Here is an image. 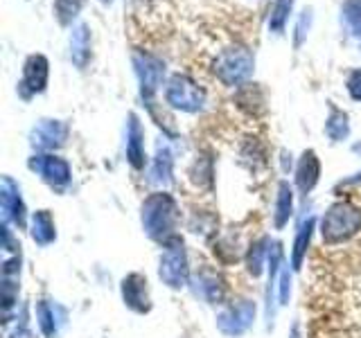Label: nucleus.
I'll return each instance as SVG.
<instances>
[{
  "mask_svg": "<svg viewBox=\"0 0 361 338\" xmlns=\"http://www.w3.org/2000/svg\"><path fill=\"white\" fill-rule=\"evenodd\" d=\"M291 293V273L289 268H280V304H287Z\"/></svg>",
  "mask_w": 361,
  "mask_h": 338,
  "instance_id": "obj_27",
  "label": "nucleus"
},
{
  "mask_svg": "<svg viewBox=\"0 0 361 338\" xmlns=\"http://www.w3.org/2000/svg\"><path fill=\"white\" fill-rule=\"evenodd\" d=\"M348 90H350V95H353V99L361 101V70H355L348 77Z\"/></svg>",
  "mask_w": 361,
  "mask_h": 338,
  "instance_id": "obj_28",
  "label": "nucleus"
},
{
  "mask_svg": "<svg viewBox=\"0 0 361 338\" xmlns=\"http://www.w3.org/2000/svg\"><path fill=\"white\" fill-rule=\"evenodd\" d=\"M32 239L39 246H48L56 239V230H54V221L52 214L48 210H39L34 212L32 217Z\"/></svg>",
  "mask_w": 361,
  "mask_h": 338,
  "instance_id": "obj_15",
  "label": "nucleus"
},
{
  "mask_svg": "<svg viewBox=\"0 0 361 338\" xmlns=\"http://www.w3.org/2000/svg\"><path fill=\"white\" fill-rule=\"evenodd\" d=\"M195 291H197V296H201L210 304H217V302L224 300V284H221V280L217 275H210V273L199 275Z\"/></svg>",
  "mask_w": 361,
  "mask_h": 338,
  "instance_id": "obj_18",
  "label": "nucleus"
},
{
  "mask_svg": "<svg viewBox=\"0 0 361 338\" xmlns=\"http://www.w3.org/2000/svg\"><path fill=\"white\" fill-rule=\"evenodd\" d=\"M291 3L293 0H278L274 11H271V20H269V27L274 32H282V27H285V20H287V14L291 9Z\"/></svg>",
  "mask_w": 361,
  "mask_h": 338,
  "instance_id": "obj_26",
  "label": "nucleus"
},
{
  "mask_svg": "<svg viewBox=\"0 0 361 338\" xmlns=\"http://www.w3.org/2000/svg\"><path fill=\"white\" fill-rule=\"evenodd\" d=\"M68 129L59 120H43L37 129L32 131V144L39 149H54L66 142Z\"/></svg>",
  "mask_w": 361,
  "mask_h": 338,
  "instance_id": "obj_12",
  "label": "nucleus"
},
{
  "mask_svg": "<svg viewBox=\"0 0 361 338\" xmlns=\"http://www.w3.org/2000/svg\"><path fill=\"white\" fill-rule=\"evenodd\" d=\"M102 3H104V5H109V3H111V0H102Z\"/></svg>",
  "mask_w": 361,
  "mask_h": 338,
  "instance_id": "obj_29",
  "label": "nucleus"
},
{
  "mask_svg": "<svg viewBox=\"0 0 361 338\" xmlns=\"http://www.w3.org/2000/svg\"><path fill=\"white\" fill-rule=\"evenodd\" d=\"M319 176H321L319 158H316L314 151H305L302 158L298 161V167H296V185L302 194H307V192L314 189V185L319 183Z\"/></svg>",
  "mask_w": 361,
  "mask_h": 338,
  "instance_id": "obj_14",
  "label": "nucleus"
},
{
  "mask_svg": "<svg viewBox=\"0 0 361 338\" xmlns=\"http://www.w3.org/2000/svg\"><path fill=\"white\" fill-rule=\"evenodd\" d=\"M255 320V302L251 300H240L237 304L226 307L217 315V327L226 336H240Z\"/></svg>",
  "mask_w": 361,
  "mask_h": 338,
  "instance_id": "obj_6",
  "label": "nucleus"
},
{
  "mask_svg": "<svg viewBox=\"0 0 361 338\" xmlns=\"http://www.w3.org/2000/svg\"><path fill=\"white\" fill-rule=\"evenodd\" d=\"M291 214H293V192L289 183H280L276 196V212H274V223L278 230H282L289 223Z\"/></svg>",
  "mask_w": 361,
  "mask_h": 338,
  "instance_id": "obj_16",
  "label": "nucleus"
},
{
  "mask_svg": "<svg viewBox=\"0 0 361 338\" xmlns=\"http://www.w3.org/2000/svg\"><path fill=\"white\" fill-rule=\"evenodd\" d=\"M86 0H54V14L59 18L61 25L73 23V18L79 14V9L84 7Z\"/></svg>",
  "mask_w": 361,
  "mask_h": 338,
  "instance_id": "obj_23",
  "label": "nucleus"
},
{
  "mask_svg": "<svg viewBox=\"0 0 361 338\" xmlns=\"http://www.w3.org/2000/svg\"><path fill=\"white\" fill-rule=\"evenodd\" d=\"M178 221L176 201L167 192H154L142 203V228L156 242H172Z\"/></svg>",
  "mask_w": 361,
  "mask_h": 338,
  "instance_id": "obj_1",
  "label": "nucleus"
},
{
  "mask_svg": "<svg viewBox=\"0 0 361 338\" xmlns=\"http://www.w3.org/2000/svg\"><path fill=\"white\" fill-rule=\"evenodd\" d=\"M253 70V54L246 48H228L224 50L217 61H214V73H217L219 82L226 86H237L251 75Z\"/></svg>",
  "mask_w": 361,
  "mask_h": 338,
  "instance_id": "obj_3",
  "label": "nucleus"
},
{
  "mask_svg": "<svg viewBox=\"0 0 361 338\" xmlns=\"http://www.w3.org/2000/svg\"><path fill=\"white\" fill-rule=\"evenodd\" d=\"M312 232H314V219H305L298 225V232H296V242H293V253H291V266L293 268H300L305 255H307V248L312 242Z\"/></svg>",
  "mask_w": 361,
  "mask_h": 338,
  "instance_id": "obj_17",
  "label": "nucleus"
},
{
  "mask_svg": "<svg viewBox=\"0 0 361 338\" xmlns=\"http://www.w3.org/2000/svg\"><path fill=\"white\" fill-rule=\"evenodd\" d=\"M269 251H271V244H269L267 237H262V239H257V242L251 246V251H248L246 264H248V273H251L253 277H257L259 273H262L264 255H269Z\"/></svg>",
  "mask_w": 361,
  "mask_h": 338,
  "instance_id": "obj_22",
  "label": "nucleus"
},
{
  "mask_svg": "<svg viewBox=\"0 0 361 338\" xmlns=\"http://www.w3.org/2000/svg\"><path fill=\"white\" fill-rule=\"evenodd\" d=\"M152 180L161 185H167L172 180V154H169L167 146H158L154 169H152Z\"/></svg>",
  "mask_w": 361,
  "mask_h": 338,
  "instance_id": "obj_21",
  "label": "nucleus"
},
{
  "mask_svg": "<svg viewBox=\"0 0 361 338\" xmlns=\"http://www.w3.org/2000/svg\"><path fill=\"white\" fill-rule=\"evenodd\" d=\"M122 298L124 304L135 313H147L152 309L149 289H147V277L140 273H129L122 280Z\"/></svg>",
  "mask_w": 361,
  "mask_h": 338,
  "instance_id": "obj_9",
  "label": "nucleus"
},
{
  "mask_svg": "<svg viewBox=\"0 0 361 338\" xmlns=\"http://www.w3.org/2000/svg\"><path fill=\"white\" fill-rule=\"evenodd\" d=\"M0 206H3V219L7 223L23 225L25 223V206L20 199V187L9 176L3 178V187H0Z\"/></svg>",
  "mask_w": 361,
  "mask_h": 338,
  "instance_id": "obj_11",
  "label": "nucleus"
},
{
  "mask_svg": "<svg viewBox=\"0 0 361 338\" xmlns=\"http://www.w3.org/2000/svg\"><path fill=\"white\" fill-rule=\"evenodd\" d=\"M361 230V210L353 203H334V206L323 214L321 234L323 244L336 246L343 244Z\"/></svg>",
  "mask_w": 361,
  "mask_h": 338,
  "instance_id": "obj_2",
  "label": "nucleus"
},
{
  "mask_svg": "<svg viewBox=\"0 0 361 338\" xmlns=\"http://www.w3.org/2000/svg\"><path fill=\"white\" fill-rule=\"evenodd\" d=\"M88 48H90L88 27H86V25H77V27L73 30V37H71V56H73V61H75L79 68L86 65Z\"/></svg>",
  "mask_w": 361,
  "mask_h": 338,
  "instance_id": "obj_20",
  "label": "nucleus"
},
{
  "mask_svg": "<svg viewBox=\"0 0 361 338\" xmlns=\"http://www.w3.org/2000/svg\"><path fill=\"white\" fill-rule=\"evenodd\" d=\"M165 99H167V104H172L178 111L197 113V111L203 108V104H206V93H203V90L195 82H192L190 77L174 75L167 82Z\"/></svg>",
  "mask_w": 361,
  "mask_h": 338,
  "instance_id": "obj_5",
  "label": "nucleus"
},
{
  "mask_svg": "<svg viewBox=\"0 0 361 338\" xmlns=\"http://www.w3.org/2000/svg\"><path fill=\"white\" fill-rule=\"evenodd\" d=\"M133 65L135 73L140 77V90L145 99H152V95L158 90L165 75V65L161 59H156L152 54L145 52H133Z\"/></svg>",
  "mask_w": 361,
  "mask_h": 338,
  "instance_id": "obj_7",
  "label": "nucleus"
},
{
  "mask_svg": "<svg viewBox=\"0 0 361 338\" xmlns=\"http://www.w3.org/2000/svg\"><path fill=\"white\" fill-rule=\"evenodd\" d=\"M45 84H48V59L41 54H34L25 61V70H23V82L18 90L27 99L37 93H43Z\"/></svg>",
  "mask_w": 361,
  "mask_h": 338,
  "instance_id": "obj_8",
  "label": "nucleus"
},
{
  "mask_svg": "<svg viewBox=\"0 0 361 338\" xmlns=\"http://www.w3.org/2000/svg\"><path fill=\"white\" fill-rule=\"evenodd\" d=\"M158 275H161V280L169 289H183L188 284V255H185V246L178 237L165 244Z\"/></svg>",
  "mask_w": 361,
  "mask_h": 338,
  "instance_id": "obj_4",
  "label": "nucleus"
},
{
  "mask_svg": "<svg viewBox=\"0 0 361 338\" xmlns=\"http://www.w3.org/2000/svg\"><path fill=\"white\" fill-rule=\"evenodd\" d=\"M343 18L350 25V30H353L355 37H361V0H345Z\"/></svg>",
  "mask_w": 361,
  "mask_h": 338,
  "instance_id": "obj_25",
  "label": "nucleus"
},
{
  "mask_svg": "<svg viewBox=\"0 0 361 338\" xmlns=\"http://www.w3.org/2000/svg\"><path fill=\"white\" fill-rule=\"evenodd\" d=\"M127 161L133 169L145 167V131L133 113L129 115V129H127Z\"/></svg>",
  "mask_w": 361,
  "mask_h": 338,
  "instance_id": "obj_13",
  "label": "nucleus"
},
{
  "mask_svg": "<svg viewBox=\"0 0 361 338\" xmlns=\"http://www.w3.org/2000/svg\"><path fill=\"white\" fill-rule=\"evenodd\" d=\"M56 309H59L56 304H50L45 300H41L39 307H37V320H39V327H41L45 338H54L56 332H59L61 320H56Z\"/></svg>",
  "mask_w": 361,
  "mask_h": 338,
  "instance_id": "obj_19",
  "label": "nucleus"
},
{
  "mask_svg": "<svg viewBox=\"0 0 361 338\" xmlns=\"http://www.w3.org/2000/svg\"><path fill=\"white\" fill-rule=\"evenodd\" d=\"M348 118H345V113L341 111H332V115L330 120H327L325 124V133L330 135L332 140H343L348 138Z\"/></svg>",
  "mask_w": 361,
  "mask_h": 338,
  "instance_id": "obj_24",
  "label": "nucleus"
},
{
  "mask_svg": "<svg viewBox=\"0 0 361 338\" xmlns=\"http://www.w3.org/2000/svg\"><path fill=\"white\" fill-rule=\"evenodd\" d=\"M30 169L41 174L52 187H63L71 180V167L63 158L56 156H34L30 161Z\"/></svg>",
  "mask_w": 361,
  "mask_h": 338,
  "instance_id": "obj_10",
  "label": "nucleus"
}]
</instances>
